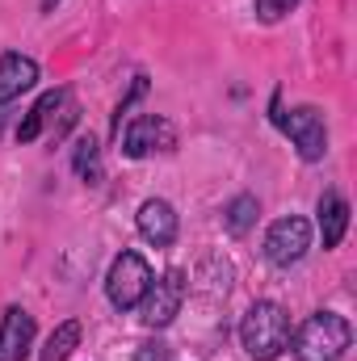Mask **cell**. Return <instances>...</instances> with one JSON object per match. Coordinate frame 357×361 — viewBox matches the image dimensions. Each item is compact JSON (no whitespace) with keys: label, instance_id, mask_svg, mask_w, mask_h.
I'll list each match as a JSON object with an SVG mask.
<instances>
[{"label":"cell","instance_id":"cell-1","mask_svg":"<svg viewBox=\"0 0 357 361\" xmlns=\"http://www.w3.org/2000/svg\"><path fill=\"white\" fill-rule=\"evenodd\" d=\"M290 336H294L290 311L273 298H257L240 319V345L253 361H277L290 349Z\"/></svg>","mask_w":357,"mask_h":361},{"label":"cell","instance_id":"cell-2","mask_svg":"<svg viewBox=\"0 0 357 361\" xmlns=\"http://www.w3.org/2000/svg\"><path fill=\"white\" fill-rule=\"evenodd\" d=\"M349 345H353V328L341 311H315L290 336L294 361H341Z\"/></svg>","mask_w":357,"mask_h":361},{"label":"cell","instance_id":"cell-3","mask_svg":"<svg viewBox=\"0 0 357 361\" xmlns=\"http://www.w3.org/2000/svg\"><path fill=\"white\" fill-rule=\"evenodd\" d=\"M273 126L290 139V147L298 152L303 164H320L328 156V114L320 105H294V109H282V92H273Z\"/></svg>","mask_w":357,"mask_h":361},{"label":"cell","instance_id":"cell-4","mask_svg":"<svg viewBox=\"0 0 357 361\" xmlns=\"http://www.w3.org/2000/svg\"><path fill=\"white\" fill-rule=\"evenodd\" d=\"M152 265H147V257L143 252H135V248H122L118 257H114V265L105 273V298H109V307L114 311H122V315H131L139 302H143V294H147V286H152Z\"/></svg>","mask_w":357,"mask_h":361},{"label":"cell","instance_id":"cell-5","mask_svg":"<svg viewBox=\"0 0 357 361\" xmlns=\"http://www.w3.org/2000/svg\"><path fill=\"white\" fill-rule=\"evenodd\" d=\"M311 244H315V227L303 214H282V219H273L265 227L261 257L273 269H294V265H303V257L311 252Z\"/></svg>","mask_w":357,"mask_h":361},{"label":"cell","instance_id":"cell-6","mask_svg":"<svg viewBox=\"0 0 357 361\" xmlns=\"http://www.w3.org/2000/svg\"><path fill=\"white\" fill-rule=\"evenodd\" d=\"M118 152L126 160H147L152 152H177V126L164 114H131L118 130Z\"/></svg>","mask_w":357,"mask_h":361},{"label":"cell","instance_id":"cell-7","mask_svg":"<svg viewBox=\"0 0 357 361\" xmlns=\"http://www.w3.org/2000/svg\"><path fill=\"white\" fill-rule=\"evenodd\" d=\"M185 294H189V281H185V273H181V269H164L160 277H152V286H147L143 302L135 307V311H139V319H143V328L164 332V328L181 315Z\"/></svg>","mask_w":357,"mask_h":361},{"label":"cell","instance_id":"cell-8","mask_svg":"<svg viewBox=\"0 0 357 361\" xmlns=\"http://www.w3.org/2000/svg\"><path fill=\"white\" fill-rule=\"evenodd\" d=\"M135 227H139V235L152 248H173L177 244V231H181V214L169 197H147L139 206V214H135Z\"/></svg>","mask_w":357,"mask_h":361},{"label":"cell","instance_id":"cell-9","mask_svg":"<svg viewBox=\"0 0 357 361\" xmlns=\"http://www.w3.org/2000/svg\"><path fill=\"white\" fill-rule=\"evenodd\" d=\"M34 336H38L34 315L21 302H8L0 315V361H25L34 353Z\"/></svg>","mask_w":357,"mask_h":361},{"label":"cell","instance_id":"cell-10","mask_svg":"<svg viewBox=\"0 0 357 361\" xmlns=\"http://www.w3.org/2000/svg\"><path fill=\"white\" fill-rule=\"evenodd\" d=\"M42 80V68L34 55H21V51H4L0 55V105L17 101L21 92H30Z\"/></svg>","mask_w":357,"mask_h":361},{"label":"cell","instance_id":"cell-11","mask_svg":"<svg viewBox=\"0 0 357 361\" xmlns=\"http://www.w3.org/2000/svg\"><path fill=\"white\" fill-rule=\"evenodd\" d=\"M315 227H320V240H324V252L341 248L345 231H349V202L341 189H324L320 202H315Z\"/></svg>","mask_w":357,"mask_h":361},{"label":"cell","instance_id":"cell-12","mask_svg":"<svg viewBox=\"0 0 357 361\" xmlns=\"http://www.w3.org/2000/svg\"><path fill=\"white\" fill-rule=\"evenodd\" d=\"M63 92L68 89H47L25 114H21V122H17V143H21V147L34 143V139H42V130L51 126V114H55V105L63 101Z\"/></svg>","mask_w":357,"mask_h":361},{"label":"cell","instance_id":"cell-13","mask_svg":"<svg viewBox=\"0 0 357 361\" xmlns=\"http://www.w3.org/2000/svg\"><path fill=\"white\" fill-rule=\"evenodd\" d=\"M72 173L85 185H101L105 177V160H101V139L97 135H80L72 143Z\"/></svg>","mask_w":357,"mask_h":361},{"label":"cell","instance_id":"cell-14","mask_svg":"<svg viewBox=\"0 0 357 361\" xmlns=\"http://www.w3.org/2000/svg\"><path fill=\"white\" fill-rule=\"evenodd\" d=\"M80 336H85V328H80V319H63V324H55V332L42 341V349H38V361H68L76 349H80Z\"/></svg>","mask_w":357,"mask_h":361},{"label":"cell","instance_id":"cell-15","mask_svg":"<svg viewBox=\"0 0 357 361\" xmlns=\"http://www.w3.org/2000/svg\"><path fill=\"white\" fill-rule=\"evenodd\" d=\"M257 219H261L257 193H236V197L223 206V227H227V235H248V231L257 227Z\"/></svg>","mask_w":357,"mask_h":361},{"label":"cell","instance_id":"cell-16","mask_svg":"<svg viewBox=\"0 0 357 361\" xmlns=\"http://www.w3.org/2000/svg\"><path fill=\"white\" fill-rule=\"evenodd\" d=\"M298 4H303V0H253V17H257L261 25H277V21H286Z\"/></svg>","mask_w":357,"mask_h":361},{"label":"cell","instance_id":"cell-17","mask_svg":"<svg viewBox=\"0 0 357 361\" xmlns=\"http://www.w3.org/2000/svg\"><path fill=\"white\" fill-rule=\"evenodd\" d=\"M147 92V76H135V85H131V92L118 101V109H114V139H118V130H122V122L131 118V109H135V101Z\"/></svg>","mask_w":357,"mask_h":361},{"label":"cell","instance_id":"cell-18","mask_svg":"<svg viewBox=\"0 0 357 361\" xmlns=\"http://www.w3.org/2000/svg\"><path fill=\"white\" fill-rule=\"evenodd\" d=\"M135 361H169V345L164 341H143L135 349Z\"/></svg>","mask_w":357,"mask_h":361},{"label":"cell","instance_id":"cell-19","mask_svg":"<svg viewBox=\"0 0 357 361\" xmlns=\"http://www.w3.org/2000/svg\"><path fill=\"white\" fill-rule=\"evenodd\" d=\"M55 4H59V0H42V13H55Z\"/></svg>","mask_w":357,"mask_h":361},{"label":"cell","instance_id":"cell-20","mask_svg":"<svg viewBox=\"0 0 357 361\" xmlns=\"http://www.w3.org/2000/svg\"><path fill=\"white\" fill-rule=\"evenodd\" d=\"M0 126H4V114H0Z\"/></svg>","mask_w":357,"mask_h":361}]
</instances>
